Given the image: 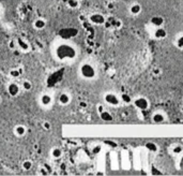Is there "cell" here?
<instances>
[{"label":"cell","instance_id":"obj_25","mask_svg":"<svg viewBox=\"0 0 183 176\" xmlns=\"http://www.w3.org/2000/svg\"><path fill=\"white\" fill-rule=\"evenodd\" d=\"M20 74V72L18 70H12L11 72H10V75L13 76V77H18Z\"/></svg>","mask_w":183,"mask_h":176},{"label":"cell","instance_id":"obj_13","mask_svg":"<svg viewBox=\"0 0 183 176\" xmlns=\"http://www.w3.org/2000/svg\"><path fill=\"white\" fill-rule=\"evenodd\" d=\"M152 120L154 123H162L165 121V116H164L162 113H155V114L153 115Z\"/></svg>","mask_w":183,"mask_h":176},{"label":"cell","instance_id":"obj_4","mask_svg":"<svg viewBox=\"0 0 183 176\" xmlns=\"http://www.w3.org/2000/svg\"><path fill=\"white\" fill-rule=\"evenodd\" d=\"M104 99H105V102H106L107 104L113 105V106L118 105L119 102H120V101H119V98L115 95V93H106Z\"/></svg>","mask_w":183,"mask_h":176},{"label":"cell","instance_id":"obj_17","mask_svg":"<svg viewBox=\"0 0 183 176\" xmlns=\"http://www.w3.org/2000/svg\"><path fill=\"white\" fill-rule=\"evenodd\" d=\"M131 13H132L133 15H137V14H139L140 13V11H141V7L139 6V4H133L132 7H131Z\"/></svg>","mask_w":183,"mask_h":176},{"label":"cell","instance_id":"obj_14","mask_svg":"<svg viewBox=\"0 0 183 176\" xmlns=\"http://www.w3.org/2000/svg\"><path fill=\"white\" fill-rule=\"evenodd\" d=\"M100 116H101L102 120H104V121H111V120H113L111 114H110L109 112H106V111H102Z\"/></svg>","mask_w":183,"mask_h":176},{"label":"cell","instance_id":"obj_11","mask_svg":"<svg viewBox=\"0 0 183 176\" xmlns=\"http://www.w3.org/2000/svg\"><path fill=\"white\" fill-rule=\"evenodd\" d=\"M33 26L35 29L41 30V29L45 28L46 22H45V20H43V18H38V20H35V22L33 23Z\"/></svg>","mask_w":183,"mask_h":176},{"label":"cell","instance_id":"obj_27","mask_svg":"<svg viewBox=\"0 0 183 176\" xmlns=\"http://www.w3.org/2000/svg\"><path fill=\"white\" fill-rule=\"evenodd\" d=\"M43 127H44V128L47 129V130H48V129L51 128V125H49V123H43Z\"/></svg>","mask_w":183,"mask_h":176},{"label":"cell","instance_id":"obj_3","mask_svg":"<svg viewBox=\"0 0 183 176\" xmlns=\"http://www.w3.org/2000/svg\"><path fill=\"white\" fill-rule=\"evenodd\" d=\"M134 104L137 107L138 110L140 111H146V110L149 109V101L147 100L144 97H140V98H137L134 101Z\"/></svg>","mask_w":183,"mask_h":176},{"label":"cell","instance_id":"obj_7","mask_svg":"<svg viewBox=\"0 0 183 176\" xmlns=\"http://www.w3.org/2000/svg\"><path fill=\"white\" fill-rule=\"evenodd\" d=\"M58 101H59V103L61 104V105H68L71 102V97L68 93L62 92V93L59 95V97H58Z\"/></svg>","mask_w":183,"mask_h":176},{"label":"cell","instance_id":"obj_19","mask_svg":"<svg viewBox=\"0 0 183 176\" xmlns=\"http://www.w3.org/2000/svg\"><path fill=\"white\" fill-rule=\"evenodd\" d=\"M31 168H32V162H31V161H29V160H26V161L23 162V169L25 171L31 170Z\"/></svg>","mask_w":183,"mask_h":176},{"label":"cell","instance_id":"obj_23","mask_svg":"<svg viewBox=\"0 0 183 176\" xmlns=\"http://www.w3.org/2000/svg\"><path fill=\"white\" fill-rule=\"evenodd\" d=\"M177 46L180 48V50H183V36H181V37H179V38H178Z\"/></svg>","mask_w":183,"mask_h":176},{"label":"cell","instance_id":"obj_15","mask_svg":"<svg viewBox=\"0 0 183 176\" xmlns=\"http://www.w3.org/2000/svg\"><path fill=\"white\" fill-rule=\"evenodd\" d=\"M51 157H53L54 159H59L60 157L62 156V150H61V148H54L53 150H51Z\"/></svg>","mask_w":183,"mask_h":176},{"label":"cell","instance_id":"obj_5","mask_svg":"<svg viewBox=\"0 0 183 176\" xmlns=\"http://www.w3.org/2000/svg\"><path fill=\"white\" fill-rule=\"evenodd\" d=\"M90 22L95 24V25H103V24H105L106 20H105V17L102 14L95 13V14H92L90 16Z\"/></svg>","mask_w":183,"mask_h":176},{"label":"cell","instance_id":"obj_21","mask_svg":"<svg viewBox=\"0 0 183 176\" xmlns=\"http://www.w3.org/2000/svg\"><path fill=\"white\" fill-rule=\"evenodd\" d=\"M121 100L123 101L124 103H131L132 102V98L129 95H127V93H123L121 96Z\"/></svg>","mask_w":183,"mask_h":176},{"label":"cell","instance_id":"obj_26","mask_svg":"<svg viewBox=\"0 0 183 176\" xmlns=\"http://www.w3.org/2000/svg\"><path fill=\"white\" fill-rule=\"evenodd\" d=\"M100 151H101V146H100V145L95 146V147H94V148H93V149H92V153H93V154H94V155L99 154Z\"/></svg>","mask_w":183,"mask_h":176},{"label":"cell","instance_id":"obj_10","mask_svg":"<svg viewBox=\"0 0 183 176\" xmlns=\"http://www.w3.org/2000/svg\"><path fill=\"white\" fill-rule=\"evenodd\" d=\"M151 24L153 26H155L156 28L158 27H162V25L164 24V18L162 16H153L151 18Z\"/></svg>","mask_w":183,"mask_h":176},{"label":"cell","instance_id":"obj_24","mask_svg":"<svg viewBox=\"0 0 183 176\" xmlns=\"http://www.w3.org/2000/svg\"><path fill=\"white\" fill-rule=\"evenodd\" d=\"M182 150H183V148H182V146H180V145H178V146H175V148H174V154H176V155H178V154H181L182 153Z\"/></svg>","mask_w":183,"mask_h":176},{"label":"cell","instance_id":"obj_8","mask_svg":"<svg viewBox=\"0 0 183 176\" xmlns=\"http://www.w3.org/2000/svg\"><path fill=\"white\" fill-rule=\"evenodd\" d=\"M51 97L49 95H47V93H43L42 96H41V98H40V103L42 104L43 106H48L51 105Z\"/></svg>","mask_w":183,"mask_h":176},{"label":"cell","instance_id":"obj_22","mask_svg":"<svg viewBox=\"0 0 183 176\" xmlns=\"http://www.w3.org/2000/svg\"><path fill=\"white\" fill-rule=\"evenodd\" d=\"M23 88L25 90H30L32 88V84L29 81H24L23 82Z\"/></svg>","mask_w":183,"mask_h":176},{"label":"cell","instance_id":"obj_28","mask_svg":"<svg viewBox=\"0 0 183 176\" xmlns=\"http://www.w3.org/2000/svg\"><path fill=\"white\" fill-rule=\"evenodd\" d=\"M9 47L11 48V50H14V41H11V42H10V44H9Z\"/></svg>","mask_w":183,"mask_h":176},{"label":"cell","instance_id":"obj_29","mask_svg":"<svg viewBox=\"0 0 183 176\" xmlns=\"http://www.w3.org/2000/svg\"><path fill=\"white\" fill-rule=\"evenodd\" d=\"M0 103H1V97H0Z\"/></svg>","mask_w":183,"mask_h":176},{"label":"cell","instance_id":"obj_20","mask_svg":"<svg viewBox=\"0 0 183 176\" xmlns=\"http://www.w3.org/2000/svg\"><path fill=\"white\" fill-rule=\"evenodd\" d=\"M67 3H68V6L72 9H75L78 7V1H77V0H68V2Z\"/></svg>","mask_w":183,"mask_h":176},{"label":"cell","instance_id":"obj_1","mask_svg":"<svg viewBox=\"0 0 183 176\" xmlns=\"http://www.w3.org/2000/svg\"><path fill=\"white\" fill-rule=\"evenodd\" d=\"M56 57L59 60H71L77 56V52L74 46L68 43H61L56 47Z\"/></svg>","mask_w":183,"mask_h":176},{"label":"cell","instance_id":"obj_16","mask_svg":"<svg viewBox=\"0 0 183 176\" xmlns=\"http://www.w3.org/2000/svg\"><path fill=\"white\" fill-rule=\"evenodd\" d=\"M17 43H18V46L23 50H29V44L28 43H26L23 39H20V38H17Z\"/></svg>","mask_w":183,"mask_h":176},{"label":"cell","instance_id":"obj_6","mask_svg":"<svg viewBox=\"0 0 183 176\" xmlns=\"http://www.w3.org/2000/svg\"><path fill=\"white\" fill-rule=\"evenodd\" d=\"M20 86L15 83H11V84L8 86V92L9 95L11 96V97H16L18 93H20Z\"/></svg>","mask_w":183,"mask_h":176},{"label":"cell","instance_id":"obj_2","mask_svg":"<svg viewBox=\"0 0 183 176\" xmlns=\"http://www.w3.org/2000/svg\"><path fill=\"white\" fill-rule=\"evenodd\" d=\"M79 72L82 74V76L86 80H92V78L95 77L96 71L94 69L92 64H84L80 66V69H79Z\"/></svg>","mask_w":183,"mask_h":176},{"label":"cell","instance_id":"obj_18","mask_svg":"<svg viewBox=\"0 0 183 176\" xmlns=\"http://www.w3.org/2000/svg\"><path fill=\"white\" fill-rule=\"evenodd\" d=\"M146 148L147 149H149L150 151H156L158 150V146H156V144H154V143H152V142L147 143Z\"/></svg>","mask_w":183,"mask_h":176},{"label":"cell","instance_id":"obj_12","mask_svg":"<svg viewBox=\"0 0 183 176\" xmlns=\"http://www.w3.org/2000/svg\"><path fill=\"white\" fill-rule=\"evenodd\" d=\"M26 131H27V129L24 126H22V125H18V126H16L14 129V133L17 137H24L26 134Z\"/></svg>","mask_w":183,"mask_h":176},{"label":"cell","instance_id":"obj_9","mask_svg":"<svg viewBox=\"0 0 183 176\" xmlns=\"http://www.w3.org/2000/svg\"><path fill=\"white\" fill-rule=\"evenodd\" d=\"M167 36V31L162 27H158V29H155L154 31V37L156 39H164Z\"/></svg>","mask_w":183,"mask_h":176}]
</instances>
